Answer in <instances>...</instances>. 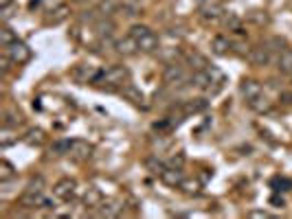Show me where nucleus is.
Returning <instances> with one entry per match:
<instances>
[{"instance_id": "nucleus-1", "label": "nucleus", "mask_w": 292, "mask_h": 219, "mask_svg": "<svg viewBox=\"0 0 292 219\" xmlns=\"http://www.w3.org/2000/svg\"><path fill=\"white\" fill-rule=\"evenodd\" d=\"M128 81H130V68L128 66L112 64V66H108V68H99L97 79L92 81V86L99 88V90L119 92Z\"/></svg>"}, {"instance_id": "nucleus-2", "label": "nucleus", "mask_w": 292, "mask_h": 219, "mask_svg": "<svg viewBox=\"0 0 292 219\" xmlns=\"http://www.w3.org/2000/svg\"><path fill=\"white\" fill-rule=\"evenodd\" d=\"M163 84L169 90H180L185 86H191V72L185 70V66L174 62V64H165L163 68Z\"/></svg>"}, {"instance_id": "nucleus-3", "label": "nucleus", "mask_w": 292, "mask_h": 219, "mask_svg": "<svg viewBox=\"0 0 292 219\" xmlns=\"http://www.w3.org/2000/svg\"><path fill=\"white\" fill-rule=\"evenodd\" d=\"M224 7L222 5H217V3H204L200 5V9H198V20L202 22L204 26H215V24H220L222 18H224Z\"/></svg>"}, {"instance_id": "nucleus-4", "label": "nucleus", "mask_w": 292, "mask_h": 219, "mask_svg": "<svg viewBox=\"0 0 292 219\" xmlns=\"http://www.w3.org/2000/svg\"><path fill=\"white\" fill-rule=\"evenodd\" d=\"M207 75H209V86H207V97H215V94H220L224 90V86H226V75H224V70L222 68H217V66L213 64H209L207 68Z\"/></svg>"}, {"instance_id": "nucleus-5", "label": "nucleus", "mask_w": 292, "mask_h": 219, "mask_svg": "<svg viewBox=\"0 0 292 219\" xmlns=\"http://www.w3.org/2000/svg\"><path fill=\"white\" fill-rule=\"evenodd\" d=\"M246 60L251 62L253 66H257V68H266V66L277 62V57L273 55V48H270L268 44H259V46L251 48V53H248Z\"/></svg>"}, {"instance_id": "nucleus-6", "label": "nucleus", "mask_w": 292, "mask_h": 219, "mask_svg": "<svg viewBox=\"0 0 292 219\" xmlns=\"http://www.w3.org/2000/svg\"><path fill=\"white\" fill-rule=\"evenodd\" d=\"M5 55L9 57L13 66H22V64H27L29 60H31V48H29L25 42L16 40L13 44H9V46L5 48Z\"/></svg>"}, {"instance_id": "nucleus-7", "label": "nucleus", "mask_w": 292, "mask_h": 219, "mask_svg": "<svg viewBox=\"0 0 292 219\" xmlns=\"http://www.w3.org/2000/svg\"><path fill=\"white\" fill-rule=\"evenodd\" d=\"M92 151H94L92 143L84 141V138H72V143H70V151H68V158H70V160H75V162H86V160H90Z\"/></svg>"}, {"instance_id": "nucleus-8", "label": "nucleus", "mask_w": 292, "mask_h": 219, "mask_svg": "<svg viewBox=\"0 0 292 219\" xmlns=\"http://www.w3.org/2000/svg\"><path fill=\"white\" fill-rule=\"evenodd\" d=\"M77 193V180L75 178H62L55 182L53 186V195L57 197L60 202H70Z\"/></svg>"}, {"instance_id": "nucleus-9", "label": "nucleus", "mask_w": 292, "mask_h": 219, "mask_svg": "<svg viewBox=\"0 0 292 219\" xmlns=\"http://www.w3.org/2000/svg\"><path fill=\"white\" fill-rule=\"evenodd\" d=\"M97 72H99V68H97V66H92V64H77L75 68H72L70 77L75 79L77 84H82V86H86V84L92 86V81L97 79Z\"/></svg>"}, {"instance_id": "nucleus-10", "label": "nucleus", "mask_w": 292, "mask_h": 219, "mask_svg": "<svg viewBox=\"0 0 292 219\" xmlns=\"http://www.w3.org/2000/svg\"><path fill=\"white\" fill-rule=\"evenodd\" d=\"M68 18H70V7L60 3L57 7H53V9H48L44 13V24L46 26H57V24H62V22H66Z\"/></svg>"}, {"instance_id": "nucleus-11", "label": "nucleus", "mask_w": 292, "mask_h": 219, "mask_svg": "<svg viewBox=\"0 0 292 219\" xmlns=\"http://www.w3.org/2000/svg\"><path fill=\"white\" fill-rule=\"evenodd\" d=\"M264 92V88H261V84L257 81V79H253V77H244L242 81H239V94H242V99L246 101H253V99H257L259 94Z\"/></svg>"}, {"instance_id": "nucleus-12", "label": "nucleus", "mask_w": 292, "mask_h": 219, "mask_svg": "<svg viewBox=\"0 0 292 219\" xmlns=\"http://www.w3.org/2000/svg\"><path fill=\"white\" fill-rule=\"evenodd\" d=\"M123 213V202L121 200H116V197H108V200L101 202V206L97 208V217H108V219H112V217H119Z\"/></svg>"}, {"instance_id": "nucleus-13", "label": "nucleus", "mask_w": 292, "mask_h": 219, "mask_svg": "<svg viewBox=\"0 0 292 219\" xmlns=\"http://www.w3.org/2000/svg\"><path fill=\"white\" fill-rule=\"evenodd\" d=\"M158 180L163 182L165 186H169V188H180V184L185 182V171H182L180 167H169V165H167V169L163 171V175H160Z\"/></svg>"}, {"instance_id": "nucleus-14", "label": "nucleus", "mask_w": 292, "mask_h": 219, "mask_svg": "<svg viewBox=\"0 0 292 219\" xmlns=\"http://www.w3.org/2000/svg\"><path fill=\"white\" fill-rule=\"evenodd\" d=\"M119 94H121V97L126 99V101H130L132 105H136V107H148V105H145V97H143V92L138 90V88H136L134 84H130V81H128V84L119 90Z\"/></svg>"}, {"instance_id": "nucleus-15", "label": "nucleus", "mask_w": 292, "mask_h": 219, "mask_svg": "<svg viewBox=\"0 0 292 219\" xmlns=\"http://www.w3.org/2000/svg\"><path fill=\"white\" fill-rule=\"evenodd\" d=\"M114 53L121 55V57H134L136 53H141V50H138L136 40L130 38V35H126V38L116 40V44H114Z\"/></svg>"}, {"instance_id": "nucleus-16", "label": "nucleus", "mask_w": 292, "mask_h": 219, "mask_svg": "<svg viewBox=\"0 0 292 219\" xmlns=\"http://www.w3.org/2000/svg\"><path fill=\"white\" fill-rule=\"evenodd\" d=\"M231 48H233V42L226 38V35L217 33V35H213V38H211V53H213V55L226 57V55L231 53Z\"/></svg>"}, {"instance_id": "nucleus-17", "label": "nucleus", "mask_w": 292, "mask_h": 219, "mask_svg": "<svg viewBox=\"0 0 292 219\" xmlns=\"http://www.w3.org/2000/svg\"><path fill=\"white\" fill-rule=\"evenodd\" d=\"M82 202L88 210H97L101 206V202H104V193H101L97 186H88L82 195Z\"/></svg>"}, {"instance_id": "nucleus-18", "label": "nucleus", "mask_w": 292, "mask_h": 219, "mask_svg": "<svg viewBox=\"0 0 292 219\" xmlns=\"http://www.w3.org/2000/svg\"><path fill=\"white\" fill-rule=\"evenodd\" d=\"M220 24L226 29V31H231V33H237V35H242L244 33V20L242 16H237V13H224V18Z\"/></svg>"}, {"instance_id": "nucleus-19", "label": "nucleus", "mask_w": 292, "mask_h": 219, "mask_svg": "<svg viewBox=\"0 0 292 219\" xmlns=\"http://www.w3.org/2000/svg\"><path fill=\"white\" fill-rule=\"evenodd\" d=\"M180 105V110L185 112L187 116L189 114H200V112H204V110L209 107V101L207 99H189V101H182V103H178Z\"/></svg>"}, {"instance_id": "nucleus-20", "label": "nucleus", "mask_w": 292, "mask_h": 219, "mask_svg": "<svg viewBox=\"0 0 292 219\" xmlns=\"http://www.w3.org/2000/svg\"><path fill=\"white\" fill-rule=\"evenodd\" d=\"M136 44H138V50H141V53H150V55L156 53V50L160 48L158 46V35L154 31H150L148 35H143V38L138 40Z\"/></svg>"}, {"instance_id": "nucleus-21", "label": "nucleus", "mask_w": 292, "mask_h": 219, "mask_svg": "<svg viewBox=\"0 0 292 219\" xmlns=\"http://www.w3.org/2000/svg\"><path fill=\"white\" fill-rule=\"evenodd\" d=\"M145 169H148L152 175L160 178V175H163V171L167 169V160L158 158V156H150V158H145Z\"/></svg>"}, {"instance_id": "nucleus-22", "label": "nucleus", "mask_w": 292, "mask_h": 219, "mask_svg": "<svg viewBox=\"0 0 292 219\" xmlns=\"http://www.w3.org/2000/svg\"><path fill=\"white\" fill-rule=\"evenodd\" d=\"M277 68L283 75H292V48H283L279 55H277Z\"/></svg>"}, {"instance_id": "nucleus-23", "label": "nucleus", "mask_w": 292, "mask_h": 219, "mask_svg": "<svg viewBox=\"0 0 292 219\" xmlns=\"http://www.w3.org/2000/svg\"><path fill=\"white\" fill-rule=\"evenodd\" d=\"M22 141L27 145H31V147H40L42 143L46 141V134H44V129H40V127H31L27 131V134L22 136Z\"/></svg>"}, {"instance_id": "nucleus-24", "label": "nucleus", "mask_w": 292, "mask_h": 219, "mask_svg": "<svg viewBox=\"0 0 292 219\" xmlns=\"http://www.w3.org/2000/svg\"><path fill=\"white\" fill-rule=\"evenodd\" d=\"M25 123L22 119V114L16 112V110H5L3 112V127H13V129H18L20 125Z\"/></svg>"}, {"instance_id": "nucleus-25", "label": "nucleus", "mask_w": 292, "mask_h": 219, "mask_svg": "<svg viewBox=\"0 0 292 219\" xmlns=\"http://www.w3.org/2000/svg\"><path fill=\"white\" fill-rule=\"evenodd\" d=\"M248 107H251L253 112H257V114H268L270 110H273V101H270V99H266L264 94H259L257 99L248 101Z\"/></svg>"}, {"instance_id": "nucleus-26", "label": "nucleus", "mask_w": 292, "mask_h": 219, "mask_svg": "<svg viewBox=\"0 0 292 219\" xmlns=\"http://www.w3.org/2000/svg\"><path fill=\"white\" fill-rule=\"evenodd\" d=\"M154 55L158 57L160 62H165V64H174V62H178L180 57H185L178 48H172V46H169V48H158Z\"/></svg>"}, {"instance_id": "nucleus-27", "label": "nucleus", "mask_w": 292, "mask_h": 219, "mask_svg": "<svg viewBox=\"0 0 292 219\" xmlns=\"http://www.w3.org/2000/svg\"><path fill=\"white\" fill-rule=\"evenodd\" d=\"M182 60H185V64H187V66H191L193 70H204V68L209 66L207 57H202L200 53H196V50H193V53H187L185 57H182Z\"/></svg>"}, {"instance_id": "nucleus-28", "label": "nucleus", "mask_w": 292, "mask_h": 219, "mask_svg": "<svg viewBox=\"0 0 292 219\" xmlns=\"http://www.w3.org/2000/svg\"><path fill=\"white\" fill-rule=\"evenodd\" d=\"M18 143V131L13 129V127H3L0 129V147L7 149V147H11V145H16Z\"/></svg>"}, {"instance_id": "nucleus-29", "label": "nucleus", "mask_w": 292, "mask_h": 219, "mask_svg": "<svg viewBox=\"0 0 292 219\" xmlns=\"http://www.w3.org/2000/svg\"><path fill=\"white\" fill-rule=\"evenodd\" d=\"M16 175H18V169L9 162V160H5V158L0 160V182H3V184H7L9 180H13Z\"/></svg>"}, {"instance_id": "nucleus-30", "label": "nucleus", "mask_w": 292, "mask_h": 219, "mask_svg": "<svg viewBox=\"0 0 292 219\" xmlns=\"http://www.w3.org/2000/svg\"><path fill=\"white\" fill-rule=\"evenodd\" d=\"M92 26H94V31H97V35H114V29H116V24L110 18H99Z\"/></svg>"}, {"instance_id": "nucleus-31", "label": "nucleus", "mask_w": 292, "mask_h": 219, "mask_svg": "<svg viewBox=\"0 0 292 219\" xmlns=\"http://www.w3.org/2000/svg\"><path fill=\"white\" fill-rule=\"evenodd\" d=\"M16 40H18V33L13 31V29L7 24V22H3V29H0V44H3V46L7 48L9 44H13Z\"/></svg>"}, {"instance_id": "nucleus-32", "label": "nucleus", "mask_w": 292, "mask_h": 219, "mask_svg": "<svg viewBox=\"0 0 292 219\" xmlns=\"http://www.w3.org/2000/svg\"><path fill=\"white\" fill-rule=\"evenodd\" d=\"M44 188H46V180L42 178V175H33L31 180H29V184L25 191H33V193H44Z\"/></svg>"}, {"instance_id": "nucleus-33", "label": "nucleus", "mask_w": 292, "mask_h": 219, "mask_svg": "<svg viewBox=\"0 0 292 219\" xmlns=\"http://www.w3.org/2000/svg\"><path fill=\"white\" fill-rule=\"evenodd\" d=\"M70 138H62V141H55L53 143V147H51V151L57 153V156H68V151H70Z\"/></svg>"}, {"instance_id": "nucleus-34", "label": "nucleus", "mask_w": 292, "mask_h": 219, "mask_svg": "<svg viewBox=\"0 0 292 219\" xmlns=\"http://www.w3.org/2000/svg\"><path fill=\"white\" fill-rule=\"evenodd\" d=\"M119 13L123 18H138L141 9L136 7V3H128V5H119Z\"/></svg>"}, {"instance_id": "nucleus-35", "label": "nucleus", "mask_w": 292, "mask_h": 219, "mask_svg": "<svg viewBox=\"0 0 292 219\" xmlns=\"http://www.w3.org/2000/svg\"><path fill=\"white\" fill-rule=\"evenodd\" d=\"M180 188H182V191H185L187 195H198L200 188H202V184H200L198 180H187V178H185V182L180 184Z\"/></svg>"}, {"instance_id": "nucleus-36", "label": "nucleus", "mask_w": 292, "mask_h": 219, "mask_svg": "<svg viewBox=\"0 0 292 219\" xmlns=\"http://www.w3.org/2000/svg\"><path fill=\"white\" fill-rule=\"evenodd\" d=\"M150 31H152V29H150L148 24H132V26H130V31H128V35L138 42V40L143 38V35H148Z\"/></svg>"}, {"instance_id": "nucleus-37", "label": "nucleus", "mask_w": 292, "mask_h": 219, "mask_svg": "<svg viewBox=\"0 0 292 219\" xmlns=\"http://www.w3.org/2000/svg\"><path fill=\"white\" fill-rule=\"evenodd\" d=\"M18 11V3H11V5H5L3 11H0V18H3V22H9L13 16H16Z\"/></svg>"}, {"instance_id": "nucleus-38", "label": "nucleus", "mask_w": 292, "mask_h": 219, "mask_svg": "<svg viewBox=\"0 0 292 219\" xmlns=\"http://www.w3.org/2000/svg\"><path fill=\"white\" fill-rule=\"evenodd\" d=\"M231 53H235V55H239V57H248V53H251V48H248V44H246V42H233Z\"/></svg>"}, {"instance_id": "nucleus-39", "label": "nucleus", "mask_w": 292, "mask_h": 219, "mask_svg": "<svg viewBox=\"0 0 292 219\" xmlns=\"http://www.w3.org/2000/svg\"><path fill=\"white\" fill-rule=\"evenodd\" d=\"M266 44H268V46H270V48L275 50L277 55H279V53H281L283 48H288V46H286V40H281V38H270V40H268Z\"/></svg>"}, {"instance_id": "nucleus-40", "label": "nucleus", "mask_w": 292, "mask_h": 219, "mask_svg": "<svg viewBox=\"0 0 292 219\" xmlns=\"http://www.w3.org/2000/svg\"><path fill=\"white\" fill-rule=\"evenodd\" d=\"M185 162H187V158H185V153H182V151L174 153V156L167 160V165H169V167H180V169L185 167Z\"/></svg>"}, {"instance_id": "nucleus-41", "label": "nucleus", "mask_w": 292, "mask_h": 219, "mask_svg": "<svg viewBox=\"0 0 292 219\" xmlns=\"http://www.w3.org/2000/svg\"><path fill=\"white\" fill-rule=\"evenodd\" d=\"M248 20H253L255 24H266L268 16H266V11H251L248 13Z\"/></svg>"}, {"instance_id": "nucleus-42", "label": "nucleus", "mask_w": 292, "mask_h": 219, "mask_svg": "<svg viewBox=\"0 0 292 219\" xmlns=\"http://www.w3.org/2000/svg\"><path fill=\"white\" fill-rule=\"evenodd\" d=\"M57 202H60L57 197H46V195H44V200H42V206H40V208H44V210H53V213H55Z\"/></svg>"}, {"instance_id": "nucleus-43", "label": "nucleus", "mask_w": 292, "mask_h": 219, "mask_svg": "<svg viewBox=\"0 0 292 219\" xmlns=\"http://www.w3.org/2000/svg\"><path fill=\"white\" fill-rule=\"evenodd\" d=\"M273 186H275V191H288V188L292 186V182H290V180L275 178V180H273Z\"/></svg>"}, {"instance_id": "nucleus-44", "label": "nucleus", "mask_w": 292, "mask_h": 219, "mask_svg": "<svg viewBox=\"0 0 292 219\" xmlns=\"http://www.w3.org/2000/svg\"><path fill=\"white\" fill-rule=\"evenodd\" d=\"M279 103L281 105H292V92H279Z\"/></svg>"}, {"instance_id": "nucleus-45", "label": "nucleus", "mask_w": 292, "mask_h": 219, "mask_svg": "<svg viewBox=\"0 0 292 219\" xmlns=\"http://www.w3.org/2000/svg\"><path fill=\"white\" fill-rule=\"evenodd\" d=\"M248 217H253V219H268L270 213H266V210H251Z\"/></svg>"}, {"instance_id": "nucleus-46", "label": "nucleus", "mask_w": 292, "mask_h": 219, "mask_svg": "<svg viewBox=\"0 0 292 219\" xmlns=\"http://www.w3.org/2000/svg\"><path fill=\"white\" fill-rule=\"evenodd\" d=\"M169 35H178V38H182V35H185V26H172L169 29Z\"/></svg>"}, {"instance_id": "nucleus-47", "label": "nucleus", "mask_w": 292, "mask_h": 219, "mask_svg": "<svg viewBox=\"0 0 292 219\" xmlns=\"http://www.w3.org/2000/svg\"><path fill=\"white\" fill-rule=\"evenodd\" d=\"M270 204H275V206H286V202H283V197H277V195H273L270 197Z\"/></svg>"}, {"instance_id": "nucleus-48", "label": "nucleus", "mask_w": 292, "mask_h": 219, "mask_svg": "<svg viewBox=\"0 0 292 219\" xmlns=\"http://www.w3.org/2000/svg\"><path fill=\"white\" fill-rule=\"evenodd\" d=\"M42 5V0H29V11H35Z\"/></svg>"}, {"instance_id": "nucleus-49", "label": "nucleus", "mask_w": 292, "mask_h": 219, "mask_svg": "<svg viewBox=\"0 0 292 219\" xmlns=\"http://www.w3.org/2000/svg\"><path fill=\"white\" fill-rule=\"evenodd\" d=\"M11 3H16V0H0V7H5V5H11Z\"/></svg>"}, {"instance_id": "nucleus-50", "label": "nucleus", "mask_w": 292, "mask_h": 219, "mask_svg": "<svg viewBox=\"0 0 292 219\" xmlns=\"http://www.w3.org/2000/svg\"><path fill=\"white\" fill-rule=\"evenodd\" d=\"M130 3H143V0H130Z\"/></svg>"}]
</instances>
